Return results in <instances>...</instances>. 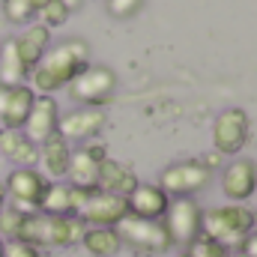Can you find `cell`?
I'll list each match as a JSON object with an SVG mask.
<instances>
[{
  "label": "cell",
  "instance_id": "obj_1",
  "mask_svg": "<svg viewBox=\"0 0 257 257\" xmlns=\"http://www.w3.org/2000/svg\"><path fill=\"white\" fill-rule=\"evenodd\" d=\"M90 66V45L84 39H63L45 51V57L30 69V87L36 96H51L66 90Z\"/></svg>",
  "mask_w": 257,
  "mask_h": 257
},
{
  "label": "cell",
  "instance_id": "obj_2",
  "mask_svg": "<svg viewBox=\"0 0 257 257\" xmlns=\"http://www.w3.org/2000/svg\"><path fill=\"white\" fill-rule=\"evenodd\" d=\"M81 236H84V221H78V218L30 212L24 218L18 242H27L33 248H66V245L81 242Z\"/></svg>",
  "mask_w": 257,
  "mask_h": 257
},
{
  "label": "cell",
  "instance_id": "obj_3",
  "mask_svg": "<svg viewBox=\"0 0 257 257\" xmlns=\"http://www.w3.org/2000/svg\"><path fill=\"white\" fill-rule=\"evenodd\" d=\"M254 233V212L242 203H227L203 212V236L224 248H239Z\"/></svg>",
  "mask_w": 257,
  "mask_h": 257
},
{
  "label": "cell",
  "instance_id": "obj_4",
  "mask_svg": "<svg viewBox=\"0 0 257 257\" xmlns=\"http://www.w3.org/2000/svg\"><path fill=\"white\" fill-rule=\"evenodd\" d=\"M117 72L111 66H99V63H90L66 90L72 96L75 105H84V108H105L114 93H117Z\"/></svg>",
  "mask_w": 257,
  "mask_h": 257
},
{
  "label": "cell",
  "instance_id": "obj_5",
  "mask_svg": "<svg viewBox=\"0 0 257 257\" xmlns=\"http://www.w3.org/2000/svg\"><path fill=\"white\" fill-rule=\"evenodd\" d=\"M162 224L168 230L171 245L189 248L194 239L203 236V209L194 197H171L168 212L162 215Z\"/></svg>",
  "mask_w": 257,
  "mask_h": 257
},
{
  "label": "cell",
  "instance_id": "obj_6",
  "mask_svg": "<svg viewBox=\"0 0 257 257\" xmlns=\"http://www.w3.org/2000/svg\"><path fill=\"white\" fill-rule=\"evenodd\" d=\"M251 138V120L245 108H224L212 123V147L218 156L236 159Z\"/></svg>",
  "mask_w": 257,
  "mask_h": 257
},
{
  "label": "cell",
  "instance_id": "obj_7",
  "mask_svg": "<svg viewBox=\"0 0 257 257\" xmlns=\"http://www.w3.org/2000/svg\"><path fill=\"white\" fill-rule=\"evenodd\" d=\"M48 177L39 171V168H15L9 177H6V186L3 192L12 200V209L18 212H39V203L48 192Z\"/></svg>",
  "mask_w": 257,
  "mask_h": 257
},
{
  "label": "cell",
  "instance_id": "obj_8",
  "mask_svg": "<svg viewBox=\"0 0 257 257\" xmlns=\"http://www.w3.org/2000/svg\"><path fill=\"white\" fill-rule=\"evenodd\" d=\"M209 180H212V168H206L203 159L174 162L159 174V186L171 197H194V192L209 186Z\"/></svg>",
  "mask_w": 257,
  "mask_h": 257
},
{
  "label": "cell",
  "instance_id": "obj_9",
  "mask_svg": "<svg viewBox=\"0 0 257 257\" xmlns=\"http://www.w3.org/2000/svg\"><path fill=\"white\" fill-rule=\"evenodd\" d=\"M117 233H120L123 245L135 248V251H144V254H165L171 248V239H168V230H165L162 221L126 215L117 224Z\"/></svg>",
  "mask_w": 257,
  "mask_h": 257
},
{
  "label": "cell",
  "instance_id": "obj_10",
  "mask_svg": "<svg viewBox=\"0 0 257 257\" xmlns=\"http://www.w3.org/2000/svg\"><path fill=\"white\" fill-rule=\"evenodd\" d=\"M126 215H128L126 197L111 192H99V189H93L87 194L84 206L78 209V221H84L87 227H117Z\"/></svg>",
  "mask_w": 257,
  "mask_h": 257
},
{
  "label": "cell",
  "instance_id": "obj_11",
  "mask_svg": "<svg viewBox=\"0 0 257 257\" xmlns=\"http://www.w3.org/2000/svg\"><path fill=\"white\" fill-rule=\"evenodd\" d=\"M105 123H108L105 108H84V105H78V108L60 114L57 135L66 138L69 144H90V141H96L102 135Z\"/></svg>",
  "mask_w": 257,
  "mask_h": 257
},
{
  "label": "cell",
  "instance_id": "obj_12",
  "mask_svg": "<svg viewBox=\"0 0 257 257\" xmlns=\"http://www.w3.org/2000/svg\"><path fill=\"white\" fill-rule=\"evenodd\" d=\"M108 159V150L102 144H81V150H72L69 159V171H66V183L75 189H87L93 192L99 183V165Z\"/></svg>",
  "mask_w": 257,
  "mask_h": 257
},
{
  "label": "cell",
  "instance_id": "obj_13",
  "mask_svg": "<svg viewBox=\"0 0 257 257\" xmlns=\"http://www.w3.org/2000/svg\"><path fill=\"white\" fill-rule=\"evenodd\" d=\"M221 192L230 203H245L257 194V162L251 159H230V165L221 171Z\"/></svg>",
  "mask_w": 257,
  "mask_h": 257
},
{
  "label": "cell",
  "instance_id": "obj_14",
  "mask_svg": "<svg viewBox=\"0 0 257 257\" xmlns=\"http://www.w3.org/2000/svg\"><path fill=\"white\" fill-rule=\"evenodd\" d=\"M57 123H60V105H57V99L54 96H36L33 99V108H30V114H27V120L21 126V132L39 147L51 135H57Z\"/></svg>",
  "mask_w": 257,
  "mask_h": 257
},
{
  "label": "cell",
  "instance_id": "obj_15",
  "mask_svg": "<svg viewBox=\"0 0 257 257\" xmlns=\"http://www.w3.org/2000/svg\"><path fill=\"white\" fill-rule=\"evenodd\" d=\"M33 87L18 84V87H3L0 84V128H21L30 108H33Z\"/></svg>",
  "mask_w": 257,
  "mask_h": 257
},
{
  "label": "cell",
  "instance_id": "obj_16",
  "mask_svg": "<svg viewBox=\"0 0 257 257\" xmlns=\"http://www.w3.org/2000/svg\"><path fill=\"white\" fill-rule=\"evenodd\" d=\"M128 215L135 218H150V221H162V215L168 212L171 194L165 192L159 183H138V189L126 197Z\"/></svg>",
  "mask_w": 257,
  "mask_h": 257
},
{
  "label": "cell",
  "instance_id": "obj_17",
  "mask_svg": "<svg viewBox=\"0 0 257 257\" xmlns=\"http://www.w3.org/2000/svg\"><path fill=\"white\" fill-rule=\"evenodd\" d=\"M87 194H90L87 189H75V186H69V183H63V180L48 183V192H45L42 203H39V212H45V215L78 218V209L84 206Z\"/></svg>",
  "mask_w": 257,
  "mask_h": 257
},
{
  "label": "cell",
  "instance_id": "obj_18",
  "mask_svg": "<svg viewBox=\"0 0 257 257\" xmlns=\"http://www.w3.org/2000/svg\"><path fill=\"white\" fill-rule=\"evenodd\" d=\"M12 45H15L21 63L27 66V69H33V66L45 57V51L51 48V30H48L45 24L33 21V24H27V27L12 39Z\"/></svg>",
  "mask_w": 257,
  "mask_h": 257
},
{
  "label": "cell",
  "instance_id": "obj_19",
  "mask_svg": "<svg viewBox=\"0 0 257 257\" xmlns=\"http://www.w3.org/2000/svg\"><path fill=\"white\" fill-rule=\"evenodd\" d=\"M0 159H9L15 168H36L39 147L21 128H0Z\"/></svg>",
  "mask_w": 257,
  "mask_h": 257
},
{
  "label": "cell",
  "instance_id": "obj_20",
  "mask_svg": "<svg viewBox=\"0 0 257 257\" xmlns=\"http://www.w3.org/2000/svg\"><path fill=\"white\" fill-rule=\"evenodd\" d=\"M69 159H72V144L60 138V135H51L45 144H39V162L42 165V174L57 183V180H66V171H69Z\"/></svg>",
  "mask_w": 257,
  "mask_h": 257
},
{
  "label": "cell",
  "instance_id": "obj_21",
  "mask_svg": "<svg viewBox=\"0 0 257 257\" xmlns=\"http://www.w3.org/2000/svg\"><path fill=\"white\" fill-rule=\"evenodd\" d=\"M138 183H141L138 174L128 165L117 162V159H105L99 165V183H96L99 192H111V194H120V197H128L138 189Z\"/></svg>",
  "mask_w": 257,
  "mask_h": 257
},
{
  "label": "cell",
  "instance_id": "obj_22",
  "mask_svg": "<svg viewBox=\"0 0 257 257\" xmlns=\"http://www.w3.org/2000/svg\"><path fill=\"white\" fill-rule=\"evenodd\" d=\"M81 245L93 257H114V254H120L123 239H120L117 227H84Z\"/></svg>",
  "mask_w": 257,
  "mask_h": 257
},
{
  "label": "cell",
  "instance_id": "obj_23",
  "mask_svg": "<svg viewBox=\"0 0 257 257\" xmlns=\"http://www.w3.org/2000/svg\"><path fill=\"white\" fill-rule=\"evenodd\" d=\"M27 78H30V69L21 63L12 39L0 42V84L3 87H18V84H27Z\"/></svg>",
  "mask_w": 257,
  "mask_h": 257
},
{
  "label": "cell",
  "instance_id": "obj_24",
  "mask_svg": "<svg viewBox=\"0 0 257 257\" xmlns=\"http://www.w3.org/2000/svg\"><path fill=\"white\" fill-rule=\"evenodd\" d=\"M69 6H66L63 0H48L39 12H36V18H39V24H45L48 30H54V27H63L66 21H69Z\"/></svg>",
  "mask_w": 257,
  "mask_h": 257
},
{
  "label": "cell",
  "instance_id": "obj_25",
  "mask_svg": "<svg viewBox=\"0 0 257 257\" xmlns=\"http://www.w3.org/2000/svg\"><path fill=\"white\" fill-rule=\"evenodd\" d=\"M24 218H27V212H18L12 206L0 212V236H3V242H18L21 227H24Z\"/></svg>",
  "mask_w": 257,
  "mask_h": 257
},
{
  "label": "cell",
  "instance_id": "obj_26",
  "mask_svg": "<svg viewBox=\"0 0 257 257\" xmlns=\"http://www.w3.org/2000/svg\"><path fill=\"white\" fill-rule=\"evenodd\" d=\"M3 18H6L9 24L27 27V24H33L36 12L30 9V3H27V0H3Z\"/></svg>",
  "mask_w": 257,
  "mask_h": 257
},
{
  "label": "cell",
  "instance_id": "obj_27",
  "mask_svg": "<svg viewBox=\"0 0 257 257\" xmlns=\"http://www.w3.org/2000/svg\"><path fill=\"white\" fill-rule=\"evenodd\" d=\"M186 254L189 257H233L230 248H224V245H218L215 239H206V236L194 239L192 245L186 248Z\"/></svg>",
  "mask_w": 257,
  "mask_h": 257
},
{
  "label": "cell",
  "instance_id": "obj_28",
  "mask_svg": "<svg viewBox=\"0 0 257 257\" xmlns=\"http://www.w3.org/2000/svg\"><path fill=\"white\" fill-rule=\"evenodd\" d=\"M147 0H108V12L114 18H135Z\"/></svg>",
  "mask_w": 257,
  "mask_h": 257
},
{
  "label": "cell",
  "instance_id": "obj_29",
  "mask_svg": "<svg viewBox=\"0 0 257 257\" xmlns=\"http://www.w3.org/2000/svg\"><path fill=\"white\" fill-rule=\"evenodd\" d=\"M3 257H42V254H39V248H33L27 242H6Z\"/></svg>",
  "mask_w": 257,
  "mask_h": 257
},
{
  "label": "cell",
  "instance_id": "obj_30",
  "mask_svg": "<svg viewBox=\"0 0 257 257\" xmlns=\"http://www.w3.org/2000/svg\"><path fill=\"white\" fill-rule=\"evenodd\" d=\"M239 251H242V257H257V233H251V236L239 245Z\"/></svg>",
  "mask_w": 257,
  "mask_h": 257
},
{
  "label": "cell",
  "instance_id": "obj_31",
  "mask_svg": "<svg viewBox=\"0 0 257 257\" xmlns=\"http://www.w3.org/2000/svg\"><path fill=\"white\" fill-rule=\"evenodd\" d=\"M27 3H30V9H33V12H39V9H42L48 0H27Z\"/></svg>",
  "mask_w": 257,
  "mask_h": 257
},
{
  "label": "cell",
  "instance_id": "obj_32",
  "mask_svg": "<svg viewBox=\"0 0 257 257\" xmlns=\"http://www.w3.org/2000/svg\"><path fill=\"white\" fill-rule=\"evenodd\" d=\"M66 6H69V12H75V9H81V3H84V0H63Z\"/></svg>",
  "mask_w": 257,
  "mask_h": 257
},
{
  "label": "cell",
  "instance_id": "obj_33",
  "mask_svg": "<svg viewBox=\"0 0 257 257\" xmlns=\"http://www.w3.org/2000/svg\"><path fill=\"white\" fill-rule=\"evenodd\" d=\"M6 209V192H3V186H0V212Z\"/></svg>",
  "mask_w": 257,
  "mask_h": 257
},
{
  "label": "cell",
  "instance_id": "obj_34",
  "mask_svg": "<svg viewBox=\"0 0 257 257\" xmlns=\"http://www.w3.org/2000/svg\"><path fill=\"white\" fill-rule=\"evenodd\" d=\"M3 248H6V242H3V236H0V257H3Z\"/></svg>",
  "mask_w": 257,
  "mask_h": 257
},
{
  "label": "cell",
  "instance_id": "obj_35",
  "mask_svg": "<svg viewBox=\"0 0 257 257\" xmlns=\"http://www.w3.org/2000/svg\"><path fill=\"white\" fill-rule=\"evenodd\" d=\"M254 230H257V212H254Z\"/></svg>",
  "mask_w": 257,
  "mask_h": 257
},
{
  "label": "cell",
  "instance_id": "obj_36",
  "mask_svg": "<svg viewBox=\"0 0 257 257\" xmlns=\"http://www.w3.org/2000/svg\"><path fill=\"white\" fill-rule=\"evenodd\" d=\"M180 257H189V254H186V251H183V254H180Z\"/></svg>",
  "mask_w": 257,
  "mask_h": 257
}]
</instances>
